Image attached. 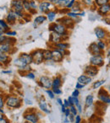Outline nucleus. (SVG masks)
<instances>
[{"mask_svg": "<svg viewBox=\"0 0 110 123\" xmlns=\"http://www.w3.org/2000/svg\"><path fill=\"white\" fill-rule=\"evenodd\" d=\"M49 31H51L52 32H56L58 34L61 35V36H65L68 35L67 33V28L62 25L61 23H57V24H52L49 27Z\"/></svg>", "mask_w": 110, "mask_h": 123, "instance_id": "f257e3e1", "label": "nucleus"}, {"mask_svg": "<svg viewBox=\"0 0 110 123\" xmlns=\"http://www.w3.org/2000/svg\"><path fill=\"white\" fill-rule=\"evenodd\" d=\"M94 33L96 37L99 40L102 41H106L108 38V36H110V35H108V32L104 29V28L102 27H96L94 30Z\"/></svg>", "mask_w": 110, "mask_h": 123, "instance_id": "f03ea898", "label": "nucleus"}, {"mask_svg": "<svg viewBox=\"0 0 110 123\" xmlns=\"http://www.w3.org/2000/svg\"><path fill=\"white\" fill-rule=\"evenodd\" d=\"M90 64L95 67L101 68L104 65V57L103 55H97V56H91L90 58Z\"/></svg>", "mask_w": 110, "mask_h": 123, "instance_id": "7ed1b4c3", "label": "nucleus"}, {"mask_svg": "<svg viewBox=\"0 0 110 123\" xmlns=\"http://www.w3.org/2000/svg\"><path fill=\"white\" fill-rule=\"evenodd\" d=\"M98 99L100 102L104 105H110V96L109 94L105 89H101L98 92Z\"/></svg>", "mask_w": 110, "mask_h": 123, "instance_id": "20e7f679", "label": "nucleus"}, {"mask_svg": "<svg viewBox=\"0 0 110 123\" xmlns=\"http://www.w3.org/2000/svg\"><path fill=\"white\" fill-rule=\"evenodd\" d=\"M31 56H32V61L34 63L40 64L43 62V51L42 50H36V51H32L31 53Z\"/></svg>", "mask_w": 110, "mask_h": 123, "instance_id": "39448f33", "label": "nucleus"}, {"mask_svg": "<svg viewBox=\"0 0 110 123\" xmlns=\"http://www.w3.org/2000/svg\"><path fill=\"white\" fill-rule=\"evenodd\" d=\"M6 105L11 108H19L21 105V100L18 97L11 96L9 97L6 100Z\"/></svg>", "mask_w": 110, "mask_h": 123, "instance_id": "423d86ee", "label": "nucleus"}, {"mask_svg": "<svg viewBox=\"0 0 110 123\" xmlns=\"http://www.w3.org/2000/svg\"><path fill=\"white\" fill-rule=\"evenodd\" d=\"M38 83H39L41 87L44 88V89H49L52 88L53 80H51V79L47 77V76H41Z\"/></svg>", "mask_w": 110, "mask_h": 123, "instance_id": "0eeeda50", "label": "nucleus"}, {"mask_svg": "<svg viewBox=\"0 0 110 123\" xmlns=\"http://www.w3.org/2000/svg\"><path fill=\"white\" fill-rule=\"evenodd\" d=\"M85 74H86V75L89 76L90 78L92 79V78L96 77V74H98V68L90 64L85 68Z\"/></svg>", "mask_w": 110, "mask_h": 123, "instance_id": "6e6552de", "label": "nucleus"}, {"mask_svg": "<svg viewBox=\"0 0 110 123\" xmlns=\"http://www.w3.org/2000/svg\"><path fill=\"white\" fill-rule=\"evenodd\" d=\"M96 12H97V14H99L100 16H104V17L108 16V14L110 13V3L98 7L97 9H96Z\"/></svg>", "mask_w": 110, "mask_h": 123, "instance_id": "1a4fd4ad", "label": "nucleus"}, {"mask_svg": "<svg viewBox=\"0 0 110 123\" xmlns=\"http://www.w3.org/2000/svg\"><path fill=\"white\" fill-rule=\"evenodd\" d=\"M88 51L91 54V56H97V55H103V51L100 50L96 42H92L88 47Z\"/></svg>", "mask_w": 110, "mask_h": 123, "instance_id": "9d476101", "label": "nucleus"}, {"mask_svg": "<svg viewBox=\"0 0 110 123\" xmlns=\"http://www.w3.org/2000/svg\"><path fill=\"white\" fill-rule=\"evenodd\" d=\"M24 118L26 121L30 123H37L39 121V117H38L37 114L35 112H30L27 114H25Z\"/></svg>", "mask_w": 110, "mask_h": 123, "instance_id": "9b49d317", "label": "nucleus"}, {"mask_svg": "<svg viewBox=\"0 0 110 123\" xmlns=\"http://www.w3.org/2000/svg\"><path fill=\"white\" fill-rule=\"evenodd\" d=\"M12 8L14 9L15 12H22L24 7H23L22 0H13L11 3Z\"/></svg>", "mask_w": 110, "mask_h": 123, "instance_id": "f8f14e48", "label": "nucleus"}, {"mask_svg": "<svg viewBox=\"0 0 110 123\" xmlns=\"http://www.w3.org/2000/svg\"><path fill=\"white\" fill-rule=\"evenodd\" d=\"M52 54H53V61L55 62H60L63 61V58H64V55L60 52L59 51H58L57 49H54L52 51Z\"/></svg>", "mask_w": 110, "mask_h": 123, "instance_id": "ddd939ff", "label": "nucleus"}, {"mask_svg": "<svg viewBox=\"0 0 110 123\" xmlns=\"http://www.w3.org/2000/svg\"><path fill=\"white\" fill-rule=\"evenodd\" d=\"M19 58L23 62H24V63H26V65H30L31 62H33L32 56H31V54H27V53H21Z\"/></svg>", "mask_w": 110, "mask_h": 123, "instance_id": "4468645a", "label": "nucleus"}, {"mask_svg": "<svg viewBox=\"0 0 110 123\" xmlns=\"http://www.w3.org/2000/svg\"><path fill=\"white\" fill-rule=\"evenodd\" d=\"M77 82L80 83V84H84V85H87V84H91V83L92 82V79L85 74V75H81L78 77Z\"/></svg>", "mask_w": 110, "mask_h": 123, "instance_id": "2eb2a0df", "label": "nucleus"}, {"mask_svg": "<svg viewBox=\"0 0 110 123\" xmlns=\"http://www.w3.org/2000/svg\"><path fill=\"white\" fill-rule=\"evenodd\" d=\"M49 40L51 42L54 43V44L56 45L61 41V40H62V36L58 34V33H56V32H52L51 35H50Z\"/></svg>", "mask_w": 110, "mask_h": 123, "instance_id": "dca6fc26", "label": "nucleus"}, {"mask_svg": "<svg viewBox=\"0 0 110 123\" xmlns=\"http://www.w3.org/2000/svg\"><path fill=\"white\" fill-rule=\"evenodd\" d=\"M50 7H51V3L50 2H41L39 4V10L42 13H48L49 12V9H50Z\"/></svg>", "mask_w": 110, "mask_h": 123, "instance_id": "f3484780", "label": "nucleus"}, {"mask_svg": "<svg viewBox=\"0 0 110 123\" xmlns=\"http://www.w3.org/2000/svg\"><path fill=\"white\" fill-rule=\"evenodd\" d=\"M39 108L42 112L46 113V114H50V112H51L50 110L48 109V104H47V102L43 99H41V101L39 102Z\"/></svg>", "mask_w": 110, "mask_h": 123, "instance_id": "a211bd4d", "label": "nucleus"}, {"mask_svg": "<svg viewBox=\"0 0 110 123\" xmlns=\"http://www.w3.org/2000/svg\"><path fill=\"white\" fill-rule=\"evenodd\" d=\"M62 21H60L61 22V24L62 25H64V26H65L66 28H69V27H70V28H72L73 26H74V23H75V21L73 20L72 19H70V18H69V17H67V18H63L62 19H61Z\"/></svg>", "mask_w": 110, "mask_h": 123, "instance_id": "6ab92c4d", "label": "nucleus"}, {"mask_svg": "<svg viewBox=\"0 0 110 123\" xmlns=\"http://www.w3.org/2000/svg\"><path fill=\"white\" fill-rule=\"evenodd\" d=\"M94 104V96L92 94H88L85 99V106L86 108H90Z\"/></svg>", "mask_w": 110, "mask_h": 123, "instance_id": "aec40b11", "label": "nucleus"}, {"mask_svg": "<svg viewBox=\"0 0 110 123\" xmlns=\"http://www.w3.org/2000/svg\"><path fill=\"white\" fill-rule=\"evenodd\" d=\"M62 79L60 77H55L53 80V84H52V89H57V88H60L62 86Z\"/></svg>", "mask_w": 110, "mask_h": 123, "instance_id": "412c9836", "label": "nucleus"}, {"mask_svg": "<svg viewBox=\"0 0 110 123\" xmlns=\"http://www.w3.org/2000/svg\"><path fill=\"white\" fill-rule=\"evenodd\" d=\"M46 19H47V17L44 15L37 16V17H36V19H34V26L36 27V26L42 24L44 21H46Z\"/></svg>", "mask_w": 110, "mask_h": 123, "instance_id": "4be33fe9", "label": "nucleus"}, {"mask_svg": "<svg viewBox=\"0 0 110 123\" xmlns=\"http://www.w3.org/2000/svg\"><path fill=\"white\" fill-rule=\"evenodd\" d=\"M43 59H44L45 61L53 60L52 51H50V50H43Z\"/></svg>", "mask_w": 110, "mask_h": 123, "instance_id": "5701e85b", "label": "nucleus"}, {"mask_svg": "<svg viewBox=\"0 0 110 123\" xmlns=\"http://www.w3.org/2000/svg\"><path fill=\"white\" fill-rule=\"evenodd\" d=\"M14 65L17 66V67H19L20 69H23V70H24V69L28 66V65H26V63H24V62H23L21 61L19 57L16 58V59H14Z\"/></svg>", "mask_w": 110, "mask_h": 123, "instance_id": "b1692460", "label": "nucleus"}, {"mask_svg": "<svg viewBox=\"0 0 110 123\" xmlns=\"http://www.w3.org/2000/svg\"><path fill=\"white\" fill-rule=\"evenodd\" d=\"M106 83V79H102V80H97L96 82L93 83L92 84V89H98L99 88H101L103 84Z\"/></svg>", "mask_w": 110, "mask_h": 123, "instance_id": "393cba45", "label": "nucleus"}, {"mask_svg": "<svg viewBox=\"0 0 110 123\" xmlns=\"http://www.w3.org/2000/svg\"><path fill=\"white\" fill-rule=\"evenodd\" d=\"M96 44H97L98 47L100 48L102 51H104L108 47V44H107L106 41H102V40H99L98 41H96Z\"/></svg>", "mask_w": 110, "mask_h": 123, "instance_id": "a878e982", "label": "nucleus"}, {"mask_svg": "<svg viewBox=\"0 0 110 123\" xmlns=\"http://www.w3.org/2000/svg\"><path fill=\"white\" fill-rule=\"evenodd\" d=\"M17 16L18 15L16 14V13L14 12V11H11V12H9V14H8L7 20L9 21V22H14L16 19V18H17Z\"/></svg>", "mask_w": 110, "mask_h": 123, "instance_id": "bb28decb", "label": "nucleus"}, {"mask_svg": "<svg viewBox=\"0 0 110 123\" xmlns=\"http://www.w3.org/2000/svg\"><path fill=\"white\" fill-rule=\"evenodd\" d=\"M11 46L10 44H8V43H4V44H2V46H0V52L2 53H5L9 51V50L11 49Z\"/></svg>", "mask_w": 110, "mask_h": 123, "instance_id": "cd10ccee", "label": "nucleus"}, {"mask_svg": "<svg viewBox=\"0 0 110 123\" xmlns=\"http://www.w3.org/2000/svg\"><path fill=\"white\" fill-rule=\"evenodd\" d=\"M94 4L98 8L100 6L104 5V4H109V0H94Z\"/></svg>", "mask_w": 110, "mask_h": 123, "instance_id": "c85d7f7f", "label": "nucleus"}, {"mask_svg": "<svg viewBox=\"0 0 110 123\" xmlns=\"http://www.w3.org/2000/svg\"><path fill=\"white\" fill-rule=\"evenodd\" d=\"M56 12L55 11H49L48 13H47V16H48V19L50 22H53L54 20L55 17H56Z\"/></svg>", "mask_w": 110, "mask_h": 123, "instance_id": "c756f323", "label": "nucleus"}, {"mask_svg": "<svg viewBox=\"0 0 110 123\" xmlns=\"http://www.w3.org/2000/svg\"><path fill=\"white\" fill-rule=\"evenodd\" d=\"M69 47V43H64V42H59L58 44L55 45V48H61V49H65L67 50Z\"/></svg>", "mask_w": 110, "mask_h": 123, "instance_id": "7c9ffc66", "label": "nucleus"}, {"mask_svg": "<svg viewBox=\"0 0 110 123\" xmlns=\"http://www.w3.org/2000/svg\"><path fill=\"white\" fill-rule=\"evenodd\" d=\"M69 2H70V0H59L57 5L61 8H64L67 7L68 4H69Z\"/></svg>", "mask_w": 110, "mask_h": 123, "instance_id": "2f4dec72", "label": "nucleus"}, {"mask_svg": "<svg viewBox=\"0 0 110 123\" xmlns=\"http://www.w3.org/2000/svg\"><path fill=\"white\" fill-rule=\"evenodd\" d=\"M72 11L71 12H74V13H79L80 11L81 10V4L78 2H76V4H75V5L73 6L72 9Z\"/></svg>", "mask_w": 110, "mask_h": 123, "instance_id": "473e14b6", "label": "nucleus"}, {"mask_svg": "<svg viewBox=\"0 0 110 123\" xmlns=\"http://www.w3.org/2000/svg\"><path fill=\"white\" fill-rule=\"evenodd\" d=\"M22 3H23V7H24L25 9H26V10H28V11L31 10L30 1H28V0H22Z\"/></svg>", "mask_w": 110, "mask_h": 123, "instance_id": "72a5a7b5", "label": "nucleus"}, {"mask_svg": "<svg viewBox=\"0 0 110 123\" xmlns=\"http://www.w3.org/2000/svg\"><path fill=\"white\" fill-rule=\"evenodd\" d=\"M82 3H83V4H84L86 6H88V7H91V6H95L94 0H83Z\"/></svg>", "mask_w": 110, "mask_h": 123, "instance_id": "f704fd0d", "label": "nucleus"}, {"mask_svg": "<svg viewBox=\"0 0 110 123\" xmlns=\"http://www.w3.org/2000/svg\"><path fill=\"white\" fill-rule=\"evenodd\" d=\"M69 111H70L71 114H73L75 116L78 115V111H77V109H76V105H72L69 106Z\"/></svg>", "mask_w": 110, "mask_h": 123, "instance_id": "c9c22d12", "label": "nucleus"}, {"mask_svg": "<svg viewBox=\"0 0 110 123\" xmlns=\"http://www.w3.org/2000/svg\"><path fill=\"white\" fill-rule=\"evenodd\" d=\"M8 60V56L4 53L0 52V62H5Z\"/></svg>", "mask_w": 110, "mask_h": 123, "instance_id": "e433bc0d", "label": "nucleus"}, {"mask_svg": "<svg viewBox=\"0 0 110 123\" xmlns=\"http://www.w3.org/2000/svg\"><path fill=\"white\" fill-rule=\"evenodd\" d=\"M46 93L48 94V97H49L50 99H54L55 94L53 93V90H51V89H47V90H46Z\"/></svg>", "mask_w": 110, "mask_h": 123, "instance_id": "4c0bfd02", "label": "nucleus"}, {"mask_svg": "<svg viewBox=\"0 0 110 123\" xmlns=\"http://www.w3.org/2000/svg\"><path fill=\"white\" fill-rule=\"evenodd\" d=\"M30 4H31V10L36 11V9H37V6H36V3L34 1H30Z\"/></svg>", "mask_w": 110, "mask_h": 123, "instance_id": "58836bf2", "label": "nucleus"}, {"mask_svg": "<svg viewBox=\"0 0 110 123\" xmlns=\"http://www.w3.org/2000/svg\"><path fill=\"white\" fill-rule=\"evenodd\" d=\"M81 122H82V117H81V116H80V115L76 116L74 123H81Z\"/></svg>", "mask_w": 110, "mask_h": 123, "instance_id": "ea45409f", "label": "nucleus"}, {"mask_svg": "<svg viewBox=\"0 0 110 123\" xmlns=\"http://www.w3.org/2000/svg\"><path fill=\"white\" fill-rule=\"evenodd\" d=\"M76 109H77V111H78V113H80V114H81V113H82L83 107H82V105H81V102H80L77 105H76Z\"/></svg>", "mask_w": 110, "mask_h": 123, "instance_id": "a19ab883", "label": "nucleus"}, {"mask_svg": "<svg viewBox=\"0 0 110 123\" xmlns=\"http://www.w3.org/2000/svg\"><path fill=\"white\" fill-rule=\"evenodd\" d=\"M52 90L53 91V93H54L56 95H58V94H62V90L60 89V88H57V89H53Z\"/></svg>", "mask_w": 110, "mask_h": 123, "instance_id": "79ce46f5", "label": "nucleus"}, {"mask_svg": "<svg viewBox=\"0 0 110 123\" xmlns=\"http://www.w3.org/2000/svg\"><path fill=\"white\" fill-rule=\"evenodd\" d=\"M75 4H76V0H70V2H69V4H68V6H67V9H71L73 8V6L75 5Z\"/></svg>", "mask_w": 110, "mask_h": 123, "instance_id": "37998d69", "label": "nucleus"}, {"mask_svg": "<svg viewBox=\"0 0 110 123\" xmlns=\"http://www.w3.org/2000/svg\"><path fill=\"white\" fill-rule=\"evenodd\" d=\"M80 94V91L79 89H75L74 91L72 92V94H71V96H73V97H78Z\"/></svg>", "mask_w": 110, "mask_h": 123, "instance_id": "c03bdc74", "label": "nucleus"}, {"mask_svg": "<svg viewBox=\"0 0 110 123\" xmlns=\"http://www.w3.org/2000/svg\"><path fill=\"white\" fill-rule=\"evenodd\" d=\"M0 25L3 26V27L5 29V31H7L8 29H9V26H8V25L5 23V21H4V20H0Z\"/></svg>", "mask_w": 110, "mask_h": 123, "instance_id": "a18cd8bd", "label": "nucleus"}, {"mask_svg": "<svg viewBox=\"0 0 110 123\" xmlns=\"http://www.w3.org/2000/svg\"><path fill=\"white\" fill-rule=\"evenodd\" d=\"M86 85H84V84H80V83H76V89H83V88L85 87Z\"/></svg>", "mask_w": 110, "mask_h": 123, "instance_id": "49530a36", "label": "nucleus"}, {"mask_svg": "<svg viewBox=\"0 0 110 123\" xmlns=\"http://www.w3.org/2000/svg\"><path fill=\"white\" fill-rule=\"evenodd\" d=\"M26 77H27L28 79H35L36 76H35V74H32V73H27V74H26Z\"/></svg>", "mask_w": 110, "mask_h": 123, "instance_id": "de8ad7c7", "label": "nucleus"}, {"mask_svg": "<svg viewBox=\"0 0 110 123\" xmlns=\"http://www.w3.org/2000/svg\"><path fill=\"white\" fill-rule=\"evenodd\" d=\"M75 118H76V116L73 114H71V113H70V115L68 116V119H69V122H75Z\"/></svg>", "mask_w": 110, "mask_h": 123, "instance_id": "09e8293b", "label": "nucleus"}, {"mask_svg": "<svg viewBox=\"0 0 110 123\" xmlns=\"http://www.w3.org/2000/svg\"><path fill=\"white\" fill-rule=\"evenodd\" d=\"M3 106H4V100H3L2 97L0 96V112L4 113V111H3V110H1L3 108Z\"/></svg>", "mask_w": 110, "mask_h": 123, "instance_id": "8fccbe9b", "label": "nucleus"}, {"mask_svg": "<svg viewBox=\"0 0 110 123\" xmlns=\"http://www.w3.org/2000/svg\"><path fill=\"white\" fill-rule=\"evenodd\" d=\"M64 105L65 106L66 108H69L70 104H69V100H68V99H64Z\"/></svg>", "mask_w": 110, "mask_h": 123, "instance_id": "3c124183", "label": "nucleus"}, {"mask_svg": "<svg viewBox=\"0 0 110 123\" xmlns=\"http://www.w3.org/2000/svg\"><path fill=\"white\" fill-rule=\"evenodd\" d=\"M64 115L65 116H69V115H70V111H69V108H66V111H65V112L64 113Z\"/></svg>", "mask_w": 110, "mask_h": 123, "instance_id": "603ef678", "label": "nucleus"}, {"mask_svg": "<svg viewBox=\"0 0 110 123\" xmlns=\"http://www.w3.org/2000/svg\"><path fill=\"white\" fill-rule=\"evenodd\" d=\"M57 103H58V104H59L60 106H62L63 105H64V102H63V100L60 99V98H58V99H57Z\"/></svg>", "mask_w": 110, "mask_h": 123, "instance_id": "864d4df0", "label": "nucleus"}, {"mask_svg": "<svg viewBox=\"0 0 110 123\" xmlns=\"http://www.w3.org/2000/svg\"><path fill=\"white\" fill-rule=\"evenodd\" d=\"M6 34H7L8 36H15L16 32H15V31H12V32H11V31H8Z\"/></svg>", "mask_w": 110, "mask_h": 123, "instance_id": "5fc2aeb1", "label": "nucleus"}, {"mask_svg": "<svg viewBox=\"0 0 110 123\" xmlns=\"http://www.w3.org/2000/svg\"><path fill=\"white\" fill-rule=\"evenodd\" d=\"M60 107H61V112H62L63 114H64V113L65 112V111H66V107L64 105H63L62 106H60Z\"/></svg>", "mask_w": 110, "mask_h": 123, "instance_id": "6e6d98bb", "label": "nucleus"}, {"mask_svg": "<svg viewBox=\"0 0 110 123\" xmlns=\"http://www.w3.org/2000/svg\"><path fill=\"white\" fill-rule=\"evenodd\" d=\"M0 123H9V122H8V121L5 119V118L3 117L2 119H0Z\"/></svg>", "mask_w": 110, "mask_h": 123, "instance_id": "4d7b16f0", "label": "nucleus"}, {"mask_svg": "<svg viewBox=\"0 0 110 123\" xmlns=\"http://www.w3.org/2000/svg\"><path fill=\"white\" fill-rule=\"evenodd\" d=\"M50 3H52V4H56L57 5V4H58V2H59V0H48Z\"/></svg>", "mask_w": 110, "mask_h": 123, "instance_id": "13d9d810", "label": "nucleus"}, {"mask_svg": "<svg viewBox=\"0 0 110 123\" xmlns=\"http://www.w3.org/2000/svg\"><path fill=\"white\" fill-rule=\"evenodd\" d=\"M4 31H5V29H4V28L0 25V34H3V33L4 32Z\"/></svg>", "mask_w": 110, "mask_h": 123, "instance_id": "bf43d9fd", "label": "nucleus"}, {"mask_svg": "<svg viewBox=\"0 0 110 123\" xmlns=\"http://www.w3.org/2000/svg\"><path fill=\"white\" fill-rule=\"evenodd\" d=\"M85 15H86V12H85V11L79 13V16H80V17H84Z\"/></svg>", "mask_w": 110, "mask_h": 123, "instance_id": "052dcab7", "label": "nucleus"}, {"mask_svg": "<svg viewBox=\"0 0 110 123\" xmlns=\"http://www.w3.org/2000/svg\"><path fill=\"white\" fill-rule=\"evenodd\" d=\"M108 63H109V65H110V51L108 52Z\"/></svg>", "mask_w": 110, "mask_h": 123, "instance_id": "680f3d73", "label": "nucleus"}, {"mask_svg": "<svg viewBox=\"0 0 110 123\" xmlns=\"http://www.w3.org/2000/svg\"><path fill=\"white\" fill-rule=\"evenodd\" d=\"M4 74H10L11 73V71H4Z\"/></svg>", "mask_w": 110, "mask_h": 123, "instance_id": "e2e57ef3", "label": "nucleus"}, {"mask_svg": "<svg viewBox=\"0 0 110 123\" xmlns=\"http://www.w3.org/2000/svg\"><path fill=\"white\" fill-rule=\"evenodd\" d=\"M108 94H110V85L108 87Z\"/></svg>", "mask_w": 110, "mask_h": 123, "instance_id": "0e129e2a", "label": "nucleus"}, {"mask_svg": "<svg viewBox=\"0 0 110 123\" xmlns=\"http://www.w3.org/2000/svg\"><path fill=\"white\" fill-rule=\"evenodd\" d=\"M2 118H3V116L1 114H0V119H2Z\"/></svg>", "mask_w": 110, "mask_h": 123, "instance_id": "69168bd1", "label": "nucleus"}, {"mask_svg": "<svg viewBox=\"0 0 110 123\" xmlns=\"http://www.w3.org/2000/svg\"><path fill=\"white\" fill-rule=\"evenodd\" d=\"M25 123H30V122H28V121H26V122H25Z\"/></svg>", "mask_w": 110, "mask_h": 123, "instance_id": "338daca9", "label": "nucleus"}, {"mask_svg": "<svg viewBox=\"0 0 110 123\" xmlns=\"http://www.w3.org/2000/svg\"><path fill=\"white\" fill-rule=\"evenodd\" d=\"M109 3H110V0H109Z\"/></svg>", "mask_w": 110, "mask_h": 123, "instance_id": "774afa93", "label": "nucleus"}]
</instances>
